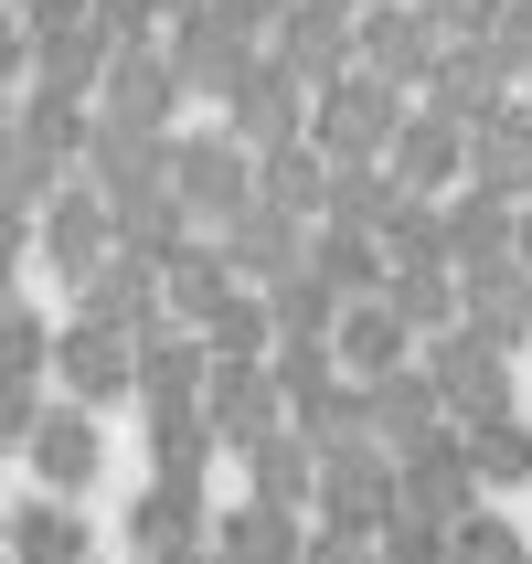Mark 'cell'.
<instances>
[{"instance_id": "6da1fadb", "label": "cell", "mask_w": 532, "mask_h": 564, "mask_svg": "<svg viewBox=\"0 0 532 564\" xmlns=\"http://www.w3.org/2000/svg\"><path fill=\"white\" fill-rule=\"evenodd\" d=\"M330 128H341V139H373V128H383V86L341 96V107H330Z\"/></svg>"}, {"instance_id": "7a4b0ae2", "label": "cell", "mask_w": 532, "mask_h": 564, "mask_svg": "<svg viewBox=\"0 0 532 564\" xmlns=\"http://www.w3.org/2000/svg\"><path fill=\"white\" fill-rule=\"evenodd\" d=\"M22 22L32 32H64V22H75V0H22Z\"/></svg>"}, {"instance_id": "3957f363", "label": "cell", "mask_w": 532, "mask_h": 564, "mask_svg": "<svg viewBox=\"0 0 532 564\" xmlns=\"http://www.w3.org/2000/svg\"><path fill=\"white\" fill-rule=\"evenodd\" d=\"M426 11H437V22H479V11H490V0H426Z\"/></svg>"}, {"instance_id": "277c9868", "label": "cell", "mask_w": 532, "mask_h": 564, "mask_svg": "<svg viewBox=\"0 0 532 564\" xmlns=\"http://www.w3.org/2000/svg\"><path fill=\"white\" fill-rule=\"evenodd\" d=\"M522 11H532V0H522Z\"/></svg>"}]
</instances>
